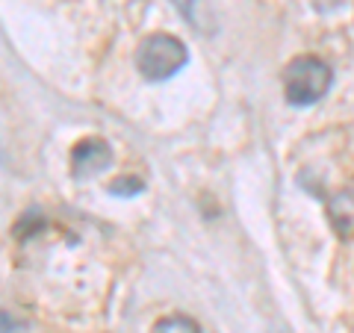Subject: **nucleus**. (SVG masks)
Returning <instances> with one entry per match:
<instances>
[{
	"label": "nucleus",
	"instance_id": "obj_8",
	"mask_svg": "<svg viewBox=\"0 0 354 333\" xmlns=\"http://www.w3.org/2000/svg\"><path fill=\"white\" fill-rule=\"evenodd\" d=\"M339 0H316V9H334Z\"/></svg>",
	"mask_w": 354,
	"mask_h": 333
},
{
	"label": "nucleus",
	"instance_id": "obj_6",
	"mask_svg": "<svg viewBox=\"0 0 354 333\" xmlns=\"http://www.w3.org/2000/svg\"><path fill=\"white\" fill-rule=\"evenodd\" d=\"M151 333H201V327L189 316H169V318H160Z\"/></svg>",
	"mask_w": 354,
	"mask_h": 333
},
{
	"label": "nucleus",
	"instance_id": "obj_3",
	"mask_svg": "<svg viewBox=\"0 0 354 333\" xmlns=\"http://www.w3.org/2000/svg\"><path fill=\"white\" fill-rule=\"evenodd\" d=\"M109 160H113V151L104 139H83L77 142V148L71 151V169L74 177H92L97 171H104Z\"/></svg>",
	"mask_w": 354,
	"mask_h": 333
},
{
	"label": "nucleus",
	"instance_id": "obj_4",
	"mask_svg": "<svg viewBox=\"0 0 354 333\" xmlns=\"http://www.w3.org/2000/svg\"><path fill=\"white\" fill-rule=\"evenodd\" d=\"M328 221L342 239H354V192H337L328 201Z\"/></svg>",
	"mask_w": 354,
	"mask_h": 333
},
{
	"label": "nucleus",
	"instance_id": "obj_5",
	"mask_svg": "<svg viewBox=\"0 0 354 333\" xmlns=\"http://www.w3.org/2000/svg\"><path fill=\"white\" fill-rule=\"evenodd\" d=\"M171 3L177 6V12H180L192 24V30H198V32H216L218 18L213 12V6H209V0H171Z\"/></svg>",
	"mask_w": 354,
	"mask_h": 333
},
{
	"label": "nucleus",
	"instance_id": "obj_1",
	"mask_svg": "<svg viewBox=\"0 0 354 333\" xmlns=\"http://www.w3.org/2000/svg\"><path fill=\"white\" fill-rule=\"evenodd\" d=\"M186 59H189L186 44L169 32H153L136 50V68L145 80H169L183 68Z\"/></svg>",
	"mask_w": 354,
	"mask_h": 333
},
{
	"label": "nucleus",
	"instance_id": "obj_2",
	"mask_svg": "<svg viewBox=\"0 0 354 333\" xmlns=\"http://www.w3.org/2000/svg\"><path fill=\"white\" fill-rule=\"evenodd\" d=\"M330 80H334L330 65L316 57H298L283 71L286 97H290V104H298V106H310L319 97H325L330 88Z\"/></svg>",
	"mask_w": 354,
	"mask_h": 333
},
{
	"label": "nucleus",
	"instance_id": "obj_7",
	"mask_svg": "<svg viewBox=\"0 0 354 333\" xmlns=\"http://www.w3.org/2000/svg\"><path fill=\"white\" fill-rule=\"evenodd\" d=\"M139 189H142L139 177H118V180L109 186V192H115V195H136Z\"/></svg>",
	"mask_w": 354,
	"mask_h": 333
}]
</instances>
